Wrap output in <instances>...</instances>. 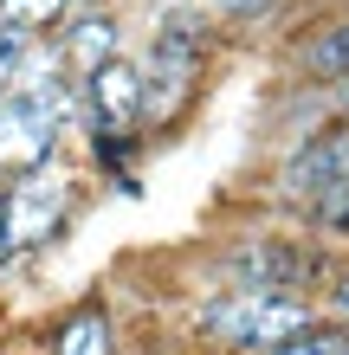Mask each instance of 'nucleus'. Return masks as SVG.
I'll list each match as a JSON object with an SVG mask.
<instances>
[{
  "label": "nucleus",
  "mask_w": 349,
  "mask_h": 355,
  "mask_svg": "<svg viewBox=\"0 0 349 355\" xmlns=\"http://www.w3.org/2000/svg\"><path fill=\"white\" fill-rule=\"evenodd\" d=\"M207 52H214V19L201 7H175V13L155 19L149 58H136V65H142V136L162 130V123H175L201 97Z\"/></svg>",
  "instance_id": "1"
},
{
  "label": "nucleus",
  "mask_w": 349,
  "mask_h": 355,
  "mask_svg": "<svg viewBox=\"0 0 349 355\" xmlns=\"http://www.w3.org/2000/svg\"><path fill=\"white\" fill-rule=\"evenodd\" d=\"M188 323H194L201 343H214V349H227V355H265V349H278L284 336L311 329V323H317V304L298 297V291L227 284V291H214Z\"/></svg>",
  "instance_id": "2"
},
{
  "label": "nucleus",
  "mask_w": 349,
  "mask_h": 355,
  "mask_svg": "<svg viewBox=\"0 0 349 355\" xmlns=\"http://www.w3.org/2000/svg\"><path fill=\"white\" fill-rule=\"evenodd\" d=\"M71 207H78V187H71V175L58 168V162H46V168H33V175H13V187H0L7 245L13 252H46L52 239H65Z\"/></svg>",
  "instance_id": "3"
},
{
  "label": "nucleus",
  "mask_w": 349,
  "mask_h": 355,
  "mask_svg": "<svg viewBox=\"0 0 349 355\" xmlns=\"http://www.w3.org/2000/svg\"><path fill=\"white\" fill-rule=\"evenodd\" d=\"M71 123L85 136H142V65L130 52L91 65L85 78H71Z\"/></svg>",
  "instance_id": "4"
},
{
  "label": "nucleus",
  "mask_w": 349,
  "mask_h": 355,
  "mask_svg": "<svg viewBox=\"0 0 349 355\" xmlns=\"http://www.w3.org/2000/svg\"><path fill=\"white\" fill-rule=\"evenodd\" d=\"M330 259L317 252V245L304 239H239L220 252V278L227 284H253V291H298V297H311V291H323V278H330Z\"/></svg>",
  "instance_id": "5"
},
{
  "label": "nucleus",
  "mask_w": 349,
  "mask_h": 355,
  "mask_svg": "<svg viewBox=\"0 0 349 355\" xmlns=\"http://www.w3.org/2000/svg\"><path fill=\"white\" fill-rule=\"evenodd\" d=\"M343 181H349V123H323V130H304L291 149L278 155L272 194L284 207H311V200H323Z\"/></svg>",
  "instance_id": "6"
},
{
  "label": "nucleus",
  "mask_w": 349,
  "mask_h": 355,
  "mask_svg": "<svg viewBox=\"0 0 349 355\" xmlns=\"http://www.w3.org/2000/svg\"><path fill=\"white\" fill-rule=\"evenodd\" d=\"M58 136H65V123H58L52 110H39V103L26 97H0V175H33L46 168V162H58Z\"/></svg>",
  "instance_id": "7"
},
{
  "label": "nucleus",
  "mask_w": 349,
  "mask_h": 355,
  "mask_svg": "<svg viewBox=\"0 0 349 355\" xmlns=\"http://www.w3.org/2000/svg\"><path fill=\"white\" fill-rule=\"evenodd\" d=\"M52 46H58V58H65L71 78H85L91 65L130 52V33H123V13H117V7H71L65 19H58Z\"/></svg>",
  "instance_id": "8"
},
{
  "label": "nucleus",
  "mask_w": 349,
  "mask_h": 355,
  "mask_svg": "<svg viewBox=\"0 0 349 355\" xmlns=\"http://www.w3.org/2000/svg\"><path fill=\"white\" fill-rule=\"evenodd\" d=\"M46 355H123V336H117V317H110V304H71L65 317L52 323V336H46Z\"/></svg>",
  "instance_id": "9"
},
{
  "label": "nucleus",
  "mask_w": 349,
  "mask_h": 355,
  "mask_svg": "<svg viewBox=\"0 0 349 355\" xmlns=\"http://www.w3.org/2000/svg\"><path fill=\"white\" fill-rule=\"evenodd\" d=\"M291 65L304 78H317V85H349V13L330 19V26H317L311 39H298Z\"/></svg>",
  "instance_id": "10"
},
{
  "label": "nucleus",
  "mask_w": 349,
  "mask_h": 355,
  "mask_svg": "<svg viewBox=\"0 0 349 355\" xmlns=\"http://www.w3.org/2000/svg\"><path fill=\"white\" fill-rule=\"evenodd\" d=\"M78 0H0V26L26 33V39H46L58 33V19H65Z\"/></svg>",
  "instance_id": "11"
},
{
  "label": "nucleus",
  "mask_w": 349,
  "mask_h": 355,
  "mask_svg": "<svg viewBox=\"0 0 349 355\" xmlns=\"http://www.w3.org/2000/svg\"><path fill=\"white\" fill-rule=\"evenodd\" d=\"M265 355H349V329H343V323H330V317H317L311 329L284 336L278 349H265Z\"/></svg>",
  "instance_id": "12"
},
{
  "label": "nucleus",
  "mask_w": 349,
  "mask_h": 355,
  "mask_svg": "<svg viewBox=\"0 0 349 355\" xmlns=\"http://www.w3.org/2000/svg\"><path fill=\"white\" fill-rule=\"evenodd\" d=\"M304 220H311L317 233H330V239H349V181L330 187L323 200H311V207H304Z\"/></svg>",
  "instance_id": "13"
},
{
  "label": "nucleus",
  "mask_w": 349,
  "mask_h": 355,
  "mask_svg": "<svg viewBox=\"0 0 349 355\" xmlns=\"http://www.w3.org/2000/svg\"><path fill=\"white\" fill-rule=\"evenodd\" d=\"M272 13H284V0H214V26H233V33L265 26Z\"/></svg>",
  "instance_id": "14"
},
{
  "label": "nucleus",
  "mask_w": 349,
  "mask_h": 355,
  "mask_svg": "<svg viewBox=\"0 0 349 355\" xmlns=\"http://www.w3.org/2000/svg\"><path fill=\"white\" fill-rule=\"evenodd\" d=\"M317 317H330V323H343V329H349V265L323 278V304H317Z\"/></svg>",
  "instance_id": "15"
},
{
  "label": "nucleus",
  "mask_w": 349,
  "mask_h": 355,
  "mask_svg": "<svg viewBox=\"0 0 349 355\" xmlns=\"http://www.w3.org/2000/svg\"><path fill=\"white\" fill-rule=\"evenodd\" d=\"M19 52H26V33L0 26V97L13 91V71H19Z\"/></svg>",
  "instance_id": "16"
},
{
  "label": "nucleus",
  "mask_w": 349,
  "mask_h": 355,
  "mask_svg": "<svg viewBox=\"0 0 349 355\" xmlns=\"http://www.w3.org/2000/svg\"><path fill=\"white\" fill-rule=\"evenodd\" d=\"M19 252H13V245H7V214H0V265H13Z\"/></svg>",
  "instance_id": "17"
},
{
  "label": "nucleus",
  "mask_w": 349,
  "mask_h": 355,
  "mask_svg": "<svg viewBox=\"0 0 349 355\" xmlns=\"http://www.w3.org/2000/svg\"><path fill=\"white\" fill-rule=\"evenodd\" d=\"M78 7H117V0H78Z\"/></svg>",
  "instance_id": "18"
}]
</instances>
